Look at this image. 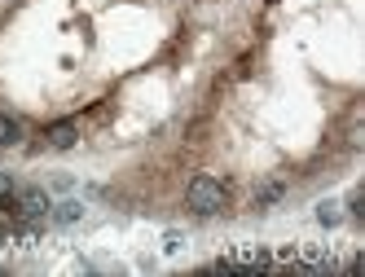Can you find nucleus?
<instances>
[{
    "label": "nucleus",
    "instance_id": "obj_1",
    "mask_svg": "<svg viewBox=\"0 0 365 277\" xmlns=\"http://www.w3.org/2000/svg\"><path fill=\"white\" fill-rule=\"evenodd\" d=\"M225 203H229V189H225V181L220 176H194L190 181V189H185V207L194 211V216H220L225 211Z\"/></svg>",
    "mask_w": 365,
    "mask_h": 277
},
{
    "label": "nucleus",
    "instance_id": "obj_2",
    "mask_svg": "<svg viewBox=\"0 0 365 277\" xmlns=\"http://www.w3.org/2000/svg\"><path fill=\"white\" fill-rule=\"evenodd\" d=\"M9 207H14L18 229H40V224L48 220V211H53V203H48L44 189H14Z\"/></svg>",
    "mask_w": 365,
    "mask_h": 277
},
{
    "label": "nucleus",
    "instance_id": "obj_3",
    "mask_svg": "<svg viewBox=\"0 0 365 277\" xmlns=\"http://www.w3.org/2000/svg\"><path fill=\"white\" fill-rule=\"evenodd\" d=\"M233 264H238V273H264V268H273V251H264V246H238V251H233Z\"/></svg>",
    "mask_w": 365,
    "mask_h": 277
},
{
    "label": "nucleus",
    "instance_id": "obj_4",
    "mask_svg": "<svg viewBox=\"0 0 365 277\" xmlns=\"http://www.w3.org/2000/svg\"><path fill=\"white\" fill-rule=\"evenodd\" d=\"M44 141H48V150H71L80 141V128H75V119H58L44 128Z\"/></svg>",
    "mask_w": 365,
    "mask_h": 277
},
{
    "label": "nucleus",
    "instance_id": "obj_5",
    "mask_svg": "<svg viewBox=\"0 0 365 277\" xmlns=\"http://www.w3.org/2000/svg\"><path fill=\"white\" fill-rule=\"evenodd\" d=\"M18 141H22V119L0 115V150H14Z\"/></svg>",
    "mask_w": 365,
    "mask_h": 277
},
{
    "label": "nucleus",
    "instance_id": "obj_6",
    "mask_svg": "<svg viewBox=\"0 0 365 277\" xmlns=\"http://www.w3.org/2000/svg\"><path fill=\"white\" fill-rule=\"evenodd\" d=\"M80 216H84V207L75 203V198H66V203H58L53 211H48V220H53V224H80Z\"/></svg>",
    "mask_w": 365,
    "mask_h": 277
},
{
    "label": "nucleus",
    "instance_id": "obj_7",
    "mask_svg": "<svg viewBox=\"0 0 365 277\" xmlns=\"http://www.w3.org/2000/svg\"><path fill=\"white\" fill-rule=\"evenodd\" d=\"M286 194V181H264L255 189V207H269V203H277V198Z\"/></svg>",
    "mask_w": 365,
    "mask_h": 277
},
{
    "label": "nucleus",
    "instance_id": "obj_8",
    "mask_svg": "<svg viewBox=\"0 0 365 277\" xmlns=\"http://www.w3.org/2000/svg\"><path fill=\"white\" fill-rule=\"evenodd\" d=\"M317 220H322V224H330V229H334V224L344 220V207H339V203H322V207H317Z\"/></svg>",
    "mask_w": 365,
    "mask_h": 277
},
{
    "label": "nucleus",
    "instance_id": "obj_9",
    "mask_svg": "<svg viewBox=\"0 0 365 277\" xmlns=\"http://www.w3.org/2000/svg\"><path fill=\"white\" fill-rule=\"evenodd\" d=\"M18 229V220H14V207H9V198H0V238L14 234Z\"/></svg>",
    "mask_w": 365,
    "mask_h": 277
},
{
    "label": "nucleus",
    "instance_id": "obj_10",
    "mask_svg": "<svg viewBox=\"0 0 365 277\" xmlns=\"http://www.w3.org/2000/svg\"><path fill=\"white\" fill-rule=\"evenodd\" d=\"M202 273H238V264H233V260H212Z\"/></svg>",
    "mask_w": 365,
    "mask_h": 277
},
{
    "label": "nucleus",
    "instance_id": "obj_11",
    "mask_svg": "<svg viewBox=\"0 0 365 277\" xmlns=\"http://www.w3.org/2000/svg\"><path fill=\"white\" fill-rule=\"evenodd\" d=\"M14 189H18V181L9 172H0V198H14Z\"/></svg>",
    "mask_w": 365,
    "mask_h": 277
}]
</instances>
